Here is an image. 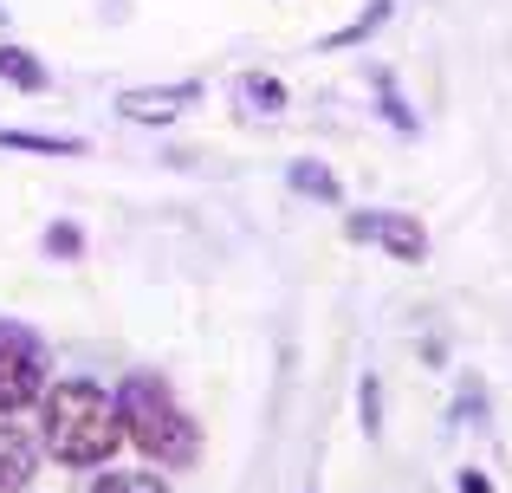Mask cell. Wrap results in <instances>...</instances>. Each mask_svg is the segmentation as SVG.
Listing matches in <instances>:
<instances>
[{
	"label": "cell",
	"mask_w": 512,
	"mask_h": 493,
	"mask_svg": "<svg viewBox=\"0 0 512 493\" xmlns=\"http://www.w3.org/2000/svg\"><path fill=\"white\" fill-rule=\"evenodd\" d=\"M39 429H46L52 461H65V468H98V461H111L117 442H124L117 396L104 390V383H85V377L46 390V416H39Z\"/></svg>",
	"instance_id": "6da1fadb"
},
{
	"label": "cell",
	"mask_w": 512,
	"mask_h": 493,
	"mask_svg": "<svg viewBox=\"0 0 512 493\" xmlns=\"http://www.w3.org/2000/svg\"><path fill=\"white\" fill-rule=\"evenodd\" d=\"M0 150H26V156H85L78 137H33V130H0Z\"/></svg>",
	"instance_id": "9c48e42d"
},
{
	"label": "cell",
	"mask_w": 512,
	"mask_h": 493,
	"mask_svg": "<svg viewBox=\"0 0 512 493\" xmlns=\"http://www.w3.org/2000/svg\"><path fill=\"white\" fill-rule=\"evenodd\" d=\"M0 78H7V85H20V91H52V72L26 46H0Z\"/></svg>",
	"instance_id": "ba28073f"
},
{
	"label": "cell",
	"mask_w": 512,
	"mask_h": 493,
	"mask_svg": "<svg viewBox=\"0 0 512 493\" xmlns=\"http://www.w3.org/2000/svg\"><path fill=\"white\" fill-rule=\"evenodd\" d=\"M350 241H370V247H383V253H396L402 266H422L428 260V234H422V221H409V215H396V208H363V215H350Z\"/></svg>",
	"instance_id": "277c9868"
},
{
	"label": "cell",
	"mask_w": 512,
	"mask_h": 493,
	"mask_svg": "<svg viewBox=\"0 0 512 493\" xmlns=\"http://www.w3.org/2000/svg\"><path fill=\"white\" fill-rule=\"evenodd\" d=\"M46 396V351L26 325H0V416H20Z\"/></svg>",
	"instance_id": "3957f363"
},
{
	"label": "cell",
	"mask_w": 512,
	"mask_h": 493,
	"mask_svg": "<svg viewBox=\"0 0 512 493\" xmlns=\"http://www.w3.org/2000/svg\"><path fill=\"white\" fill-rule=\"evenodd\" d=\"M389 13H396V0H370V7H363V20H350L344 33H331V39H325V46H357V39H370L376 26L389 20Z\"/></svg>",
	"instance_id": "8fae6325"
},
{
	"label": "cell",
	"mask_w": 512,
	"mask_h": 493,
	"mask_svg": "<svg viewBox=\"0 0 512 493\" xmlns=\"http://www.w3.org/2000/svg\"><path fill=\"white\" fill-rule=\"evenodd\" d=\"M46 253H65V260H72V253H85V234H78L72 221H52V228H46Z\"/></svg>",
	"instance_id": "5bb4252c"
},
{
	"label": "cell",
	"mask_w": 512,
	"mask_h": 493,
	"mask_svg": "<svg viewBox=\"0 0 512 493\" xmlns=\"http://www.w3.org/2000/svg\"><path fill=\"white\" fill-rule=\"evenodd\" d=\"M357 409H363V429L376 435V422H383V396H376V377H363V390H357Z\"/></svg>",
	"instance_id": "9a60e30c"
},
{
	"label": "cell",
	"mask_w": 512,
	"mask_h": 493,
	"mask_svg": "<svg viewBox=\"0 0 512 493\" xmlns=\"http://www.w3.org/2000/svg\"><path fill=\"white\" fill-rule=\"evenodd\" d=\"M33 461H39L33 435H26V429H13V422L0 416V487H7V493H20L26 481H33Z\"/></svg>",
	"instance_id": "8992f818"
},
{
	"label": "cell",
	"mask_w": 512,
	"mask_h": 493,
	"mask_svg": "<svg viewBox=\"0 0 512 493\" xmlns=\"http://www.w3.org/2000/svg\"><path fill=\"white\" fill-rule=\"evenodd\" d=\"M0 20H7V13H0Z\"/></svg>",
	"instance_id": "e0dca14e"
},
{
	"label": "cell",
	"mask_w": 512,
	"mask_h": 493,
	"mask_svg": "<svg viewBox=\"0 0 512 493\" xmlns=\"http://www.w3.org/2000/svg\"><path fill=\"white\" fill-rule=\"evenodd\" d=\"M117 422H124V435L150 461H163V468H182L201 448L195 422H188V409L175 403V390L163 377H124V390H117Z\"/></svg>",
	"instance_id": "7a4b0ae2"
},
{
	"label": "cell",
	"mask_w": 512,
	"mask_h": 493,
	"mask_svg": "<svg viewBox=\"0 0 512 493\" xmlns=\"http://www.w3.org/2000/svg\"><path fill=\"white\" fill-rule=\"evenodd\" d=\"M201 85L195 78H182V85H150V91H124L117 98V117H130V124H175L182 111H195Z\"/></svg>",
	"instance_id": "5b68a950"
},
{
	"label": "cell",
	"mask_w": 512,
	"mask_h": 493,
	"mask_svg": "<svg viewBox=\"0 0 512 493\" xmlns=\"http://www.w3.org/2000/svg\"><path fill=\"white\" fill-rule=\"evenodd\" d=\"M91 493H163V481L156 474H104Z\"/></svg>",
	"instance_id": "4fadbf2b"
},
{
	"label": "cell",
	"mask_w": 512,
	"mask_h": 493,
	"mask_svg": "<svg viewBox=\"0 0 512 493\" xmlns=\"http://www.w3.org/2000/svg\"><path fill=\"white\" fill-rule=\"evenodd\" d=\"M370 78H376V98H383V117L402 130V137H409V130H415V111L396 98V78H389V72H370Z\"/></svg>",
	"instance_id": "7c38bea8"
},
{
	"label": "cell",
	"mask_w": 512,
	"mask_h": 493,
	"mask_svg": "<svg viewBox=\"0 0 512 493\" xmlns=\"http://www.w3.org/2000/svg\"><path fill=\"white\" fill-rule=\"evenodd\" d=\"M292 189H299V195H318V202H338V176H331V169L325 163H292Z\"/></svg>",
	"instance_id": "30bf717a"
},
{
	"label": "cell",
	"mask_w": 512,
	"mask_h": 493,
	"mask_svg": "<svg viewBox=\"0 0 512 493\" xmlns=\"http://www.w3.org/2000/svg\"><path fill=\"white\" fill-rule=\"evenodd\" d=\"M234 104H240V117H279L286 111V85L266 78V72H240L234 78Z\"/></svg>",
	"instance_id": "52a82bcc"
},
{
	"label": "cell",
	"mask_w": 512,
	"mask_h": 493,
	"mask_svg": "<svg viewBox=\"0 0 512 493\" xmlns=\"http://www.w3.org/2000/svg\"><path fill=\"white\" fill-rule=\"evenodd\" d=\"M461 493H493V481H487V474H474V468H467V474H461Z\"/></svg>",
	"instance_id": "2e32d148"
}]
</instances>
